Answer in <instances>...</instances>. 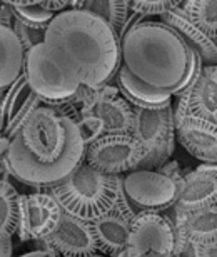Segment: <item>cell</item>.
<instances>
[{
	"mask_svg": "<svg viewBox=\"0 0 217 257\" xmlns=\"http://www.w3.org/2000/svg\"><path fill=\"white\" fill-rule=\"evenodd\" d=\"M75 127L79 131V136L82 142H84V146H89V144L97 141V139L105 134L104 124H102V120L95 114H82L79 120L75 122Z\"/></svg>",
	"mask_w": 217,
	"mask_h": 257,
	"instance_id": "cell-25",
	"label": "cell"
},
{
	"mask_svg": "<svg viewBox=\"0 0 217 257\" xmlns=\"http://www.w3.org/2000/svg\"><path fill=\"white\" fill-rule=\"evenodd\" d=\"M136 215V209L129 202L124 187L121 186L112 209L99 215L97 219L90 220L97 252L107 257H114L124 252L127 249V239Z\"/></svg>",
	"mask_w": 217,
	"mask_h": 257,
	"instance_id": "cell-9",
	"label": "cell"
},
{
	"mask_svg": "<svg viewBox=\"0 0 217 257\" xmlns=\"http://www.w3.org/2000/svg\"><path fill=\"white\" fill-rule=\"evenodd\" d=\"M80 10L100 17L116 34H119L131 12L127 0H84Z\"/></svg>",
	"mask_w": 217,
	"mask_h": 257,
	"instance_id": "cell-21",
	"label": "cell"
},
{
	"mask_svg": "<svg viewBox=\"0 0 217 257\" xmlns=\"http://www.w3.org/2000/svg\"><path fill=\"white\" fill-rule=\"evenodd\" d=\"M179 9L205 34L217 39V0H189Z\"/></svg>",
	"mask_w": 217,
	"mask_h": 257,
	"instance_id": "cell-22",
	"label": "cell"
},
{
	"mask_svg": "<svg viewBox=\"0 0 217 257\" xmlns=\"http://www.w3.org/2000/svg\"><path fill=\"white\" fill-rule=\"evenodd\" d=\"M121 60L137 79L172 95L187 70L189 49L165 24L146 20L121 40Z\"/></svg>",
	"mask_w": 217,
	"mask_h": 257,
	"instance_id": "cell-2",
	"label": "cell"
},
{
	"mask_svg": "<svg viewBox=\"0 0 217 257\" xmlns=\"http://www.w3.org/2000/svg\"><path fill=\"white\" fill-rule=\"evenodd\" d=\"M0 25H4V27H9V29H12V25H14L12 9H10V5L2 4V2H0Z\"/></svg>",
	"mask_w": 217,
	"mask_h": 257,
	"instance_id": "cell-32",
	"label": "cell"
},
{
	"mask_svg": "<svg viewBox=\"0 0 217 257\" xmlns=\"http://www.w3.org/2000/svg\"><path fill=\"white\" fill-rule=\"evenodd\" d=\"M144 156L142 146L131 134H104L84 149V162L107 176L137 171Z\"/></svg>",
	"mask_w": 217,
	"mask_h": 257,
	"instance_id": "cell-5",
	"label": "cell"
},
{
	"mask_svg": "<svg viewBox=\"0 0 217 257\" xmlns=\"http://www.w3.org/2000/svg\"><path fill=\"white\" fill-rule=\"evenodd\" d=\"M24 74L40 100H62L75 94L80 82L69 75L50 55L47 45H35L25 54Z\"/></svg>",
	"mask_w": 217,
	"mask_h": 257,
	"instance_id": "cell-7",
	"label": "cell"
},
{
	"mask_svg": "<svg viewBox=\"0 0 217 257\" xmlns=\"http://www.w3.org/2000/svg\"><path fill=\"white\" fill-rule=\"evenodd\" d=\"M0 2L7 5H39L44 0H0Z\"/></svg>",
	"mask_w": 217,
	"mask_h": 257,
	"instance_id": "cell-37",
	"label": "cell"
},
{
	"mask_svg": "<svg viewBox=\"0 0 217 257\" xmlns=\"http://www.w3.org/2000/svg\"><path fill=\"white\" fill-rule=\"evenodd\" d=\"M67 4H69V0H44V2L39 5L42 9L50 10V12H54V14H59L62 10L67 9Z\"/></svg>",
	"mask_w": 217,
	"mask_h": 257,
	"instance_id": "cell-33",
	"label": "cell"
},
{
	"mask_svg": "<svg viewBox=\"0 0 217 257\" xmlns=\"http://www.w3.org/2000/svg\"><path fill=\"white\" fill-rule=\"evenodd\" d=\"M157 171L161 174H164V176H167L169 179H172L174 182H177L179 187H180V184H182V181H184L182 167H180V164L177 161H174V159H169V161L165 162L164 166L159 167Z\"/></svg>",
	"mask_w": 217,
	"mask_h": 257,
	"instance_id": "cell-29",
	"label": "cell"
},
{
	"mask_svg": "<svg viewBox=\"0 0 217 257\" xmlns=\"http://www.w3.org/2000/svg\"><path fill=\"white\" fill-rule=\"evenodd\" d=\"M19 195L10 181H0V240L12 239L17 232Z\"/></svg>",
	"mask_w": 217,
	"mask_h": 257,
	"instance_id": "cell-20",
	"label": "cell"
},
{
	"mask_svg": "<svg viewBox=\"0 0 217 257\" xmlns=\"http://www.w3.org/2000/svg\"><path fill=\"white\" fill-rule=\"evenodd\" d=\"M64 257H107V255H102L99 252H95V254H87V255H64Z\"/></svg>",
	"mask_w": 217,
	"mask_h": 257,
	"instance_id": "cell-40",
	"label": "cell"
},
{
	"mask_svg": "<svg viewBox=\"0 0 217 257\" xmlns=\"http://www.w3.org/2000/svg\"><path fill=\"white\" fill-rule=\"evenodd\" d=\"M217 200V172L204 164L190 172L184 174V181L179 187L177 199L172 207L179 212H190Z\"/></svg>",
	"mask_w": 217,
	"mask_h": 257,
	"instance_id": "cell-12",
	"label": "cell"
},
{
	"mask_svg": "<svg viewBox=\"0 0 217 257\" xmlns=\"http://www.w3.org/2000/svg\"><path fill=\"white\" fill-rule=\"evenodd\" d=\"M126 250L129 257H179L172 220L164 212H139Z\"/></svg>",
	"mask_w": 217,
	"mask_h": 257,
	"instance_id": "cell-6",
	"label": "cell"
},
{
	"mask_svg": "<svg viewBox=\"0 0 217 257\" xmlns=\"http://www.w3.org/2000/svg\"><path fill=\"white\" fill-rule=\"evenodd\" d=\"M175 122V139L202 164H217V122L187 114Z\"/></svg>",
	"mask_w": 217,
	"mask_h": 257,
	"instance_id": "cell-11",
	"label": "cell"
},
{
	"mask_svg": "<svg viewBox=\"0 0 217 257\" xmlns=\"http://www.w3.org/2000/svg\"><path fill=\"white\" fill-rule=\"evenodd\" d=\"M15 235L20 239V242L32 240L30 237V225H29V212H27V197L25 194L19 195V222H17V232Z\"/></svg>",
	"mask_w": 217,
	"mask_h": 257,
	"instance_id": "cell-28",
	"label": "cell"
},
{
	"mask_svg": "<svg viewBox=\"0 0 217 257\" xmlns=\"http://www.w3.org/2000/svg\"><path fill=\"white\" fill-rule=\"evenodd\" d=\"M194 257H217V240L205 244H192Z\"/></svg>",
	"mask_w": 217,
	"mask_h": 257,
	"instance_id": "cell-31",
	"label": "cell"
},
{
	"mask_svg": "<svg viewBox=\"0 0 217 257\" xmlns=\"http://www.w3.org/2000/svg\"><path fill=\"white\" fill-rule=\"evenodd\" d=\"M10 179V167L7 162V156L0 157V181H9Z\"/></svg>",
	"mask_w": 217,
	"mask_h": 257,
	"instance_id": "cell-36",
	"label": "cell"
},
{
	"mask_svg": "<svg viewBox=\"0 0 217 257\" xmlns=\"http://www.w3.org/2000/svg\"><path fill=\"white\" fill-rule=\"evenodd\" d=\"M90 114H95L104 124L105 134H126L132 136L134 107L122 95L97 102Z\"/></svg>",
	"mask_w": 217,
	"mask_h": 257,
	"instance_id": "cell-19",
	"label": "cell"
},
{
	"mask_svg": "<svg viewBox=\"0 0 217 257\" xmlns=\"http://www.w3.org/2000/svg\"><path fill=\"white\" fill-rule=\"evenodd\" d=\"M202 67H204V62H202V59L199 57V54H195L194 50L189 49L187 70H185V75H184V79L180 80V84L172 90V97H177L180 94H184V92H187L190 87L194 85V82L197 80V77L200 75V72H202Z\"/></svg>",
	"mask_w": 217,
	"mask_h": 257,
	"instance_id": "cell-27",
	"label": "cell"
},
{
	"mask_svg": "<svg viewBox=\"0 0 217 257\" xmlns=\"http://www.w3.org/2000/svg\"><path fill=\"white\" fill-rule=\"evenodd\" d=\"M159 19H161L159 22L165 24L179 35L180 40L185 44V47L194 50L195 54H199L204 65L217 64V39L205 34L202 29L197 27L189 19L187 14L182 12L180 9H174L170 12L162 14Z\"/></svg>",
	"mask_w": 217,
	"mask_h": 257,
	"instance_id": "cell-14",
	"label": "cell"
},
{
	"mask_svg": "<svg viewBox=\"0 0 217 257\" xmlns=\"http://www.w3.org/2000/svg\"><path fill=\"white\" fill-rule=\"evenodd\" d=\"M12 30L17 35V39L20 40V45L22 49L25 50V54L29 52L30 49H34L35 45H40L45 42V30L42 29H34V27H29V25H24L14 20V25H12Z\"/></svg>",
	"mask_w": 217,
	"mask_h": 257,
	"instance_id": "cell-26",
	"label": "cell"
},
{
	"mask_svg": "<svg viewBox=\"0 0 217 257\" xmlns=\"http://www.w3.org/2000/svg\"><path fill=\"white\" fill-rule=\"evenodd\" d=\"M180 95L185 97L190 115L217 122V64L204 65L194 85Z\"/></svg>",
	"mask_w": 217,
	"mask_h": 257,
	"instance_id": "cell-16",
	"label": "cell"
},
{
	"mask_svg": "<svg viewBox=\"0 0 217 257\" xmlns=\"http://www.w3.org/2000/svg\"><path fill=\"white\" fill-rule=\"evenodd\" d=\"M215 204H217V200H215Z\"/></svg>",
	"mask_w": 217,
	"mask_h": 257,
	"instance_id": "cell-41",
	"label": "cell"
},
{
	"mask_svg": "<svg viewBox=\"0 0 217 257\" xmlns=\"http://www.w3.org/2000/svg\"><path fill=\"white\" fill-rule=\"evenodd\" d=\"M122 179L124 176H107L82 162L45 192L59 202L64 212L90 222L112 209Z\"/></svg>",
	"mask_w": 217,
	"mask_h": 257,
	"instance_id": "cell-3",
	"label": "cell"
},
{
	"mask_svg": "<svg viewBox=\"0 0 217 257\" xmlns=\"http://www.w3.org/2000/svg\"><path fill=\"white\" fill-rule=\"evenodd\" d=\"M14 247H12V239L0 240V257H12Z\"/></svg>",
	"mask_w": 217,
	"mask_h": 257,
	"instance_id": "cell-35",
	"label": "cell"
},
{
	"mask_svg": "<svg viewBox=\"0 0 217 257\" xmlns=\"http://www.w3.org/2000/svg\"><path fill=\"white\" fill-rule=\"evenodd\" d=\"M25 50L12 29L0 25V90L7 89L24 70Z\"/></svg>",
	"mask_w": 217,
	"mask_h": 257,
	"instance_id": "cell-18",
	"label": "cell"
},
{
	"mask_svg": "<svg viewBox=\"0 0 217 257\" xmlns=\"http://www.w3.org/2000/svg\"><path fill=\"white\" fill-rule=\"evenodd\" d=\"M114 80H116V85L119 87L121 95L132 107L159 109V107H165V105L172 104V95H170V92L156 89V87L142 82L122 64L119 67Z\"/></svg>",
	"mask_w": 217,
	"mask_h": 257,
	"instance_id": "cell-15",
	"label": "cell"
},
{
	"mask_svg": "<svg viewBox=\"0 0 217 257\" xmlns=\"http://www.w3.org/2000/svg\"><path fill=\"white\" fill-rule=\"evenodd\" d=\"M9 146H10V141H9L7 137H4L2 134H0V157H5V156H7Z\"/></svg>",
	"mask_w": 217,
	"mask_h": 257,
	"instance_id": "cell-38",
	"label": "cell"
},
{
	"mask_svg": "<svg viewBox=\"0 0 217 257\" xmlns=\"http://www.w3.org/2000/svg\"><path fill=\"white\" fill-rule=\"evenodd\" d=\"M122 187L136 212H164L175 204L179 184L159 171L137 169L124 176Z\"/></svg>",
	"mask_w": 217,
	"mask_h": 257,
	"instance_id": "cell-8",
	"label": "cell"
},
{
	"mask_svg": "<svg viewBox=\"0 0 217 257\" xmlns=\"http://www.w3.org/2000/svg\"><path fill=\"white\" fill-rule=\"evenodd\" d=\"M19 257H59L52 249H35V250H30L27 254H22Z\"/></svg>",
	"mask_w": 217,
	"mask_h": 257,
	"instance_id": "cell-34",
	"label": "cell"
},
{
	"mask_svg": "<svg viewBox=\"0 0 217 257\" xmlns=\"http://www.w3.org/2000/svg\"><path fill=\"white\" fill-rule=\"evenodd\" d=\"M129 9L146 17H161L162 14L179 9L184 0H127Z\"/></svg>",
	"mask_w": 217,
	"mask_h": 257,
	"instance_id": "cell-24",
	"label": "cell"
},
{
	"mask_svg": "<svg viewBox=\"0 0 217 257\" xmlns=\"http://www.w3.org/2000/svg\"><path fill=\"white\" fill-rule=\"evenodd\" d=\"M146 20H149V17H146V15L137 14V12H134V10H131V12H129V15H127V19H126V22H124V25L121 27V30H119V34H117L119 40H122L124 37H126V34H129L132 29H136L137 25H141L142 22H146Z\"/></svg>",
	"mask_w": 217,
	"mask_h": 257,
	"instance_id": "cell-30",
	"label": "cell"
},
{
	"mask_svg": "<svg viewBox=\"0 0 217 257\" xmlns=\"http://www.w3.org/2000/svg\"><path fill=\"white\" fill-rule=\"evenodd\" d=\"M10 9H12L14 20L34 29L47 30L49 24L55 17L54 12L42 9L40 5H10Z\"/></svg>",
	"mask_w": 217,
	"mask_h": 257,
	"instance_id": "cell-23",
	"label": "cell"
},
{
	"mask_svg": "<svg viewBox=\"0 0 217 257\" xmlns=\"http://www.w3.org/2000/svg\"><path fill=\"white\" fill-rule=\"evenodd\" d=\"M25 197H27L30 237H32V240L44 239L59 224L62 215L60 205L52 195L45 191L25 194Z\"/></svg>",
	"mask_w": 217,
	"mask_h": 257,
	"instance_id": "cell-17",
	"label": "cell"
},
{
	"mask_svg": "<svg viewBox=\"0 0 217 257\" xmlns=\"http://www.w3.org/2000/svg\"><path fill=\"white\" fill-rule=\"evenodd\" d=\"M82 5H84V0H69L65 10H80Z\"/></svg>",
	"mask_w": 217,
	"mask_h": 257,
	"instance_id": "cell-39",
	"label": "cell"
},
{
	"mask_svg": "<svg viewBox=\"0 0 217 257\" xmlns=\"http://www.w3.org/2000/svg\"><path fill=\"white\" fill-rule=\"evenodd\" d=\"M132 136L142 146L144 156L139 169L157 171L172 157L175 149V122L172 104L159 109L134 107Z\"/></svg>",
	"mask_w": 217,
	"mask_h": 257,
	"instance_id": "cell-4",
	"label": "cell"
},
{
	"mask_svg": "<svg viewBox=\"0 0 217 257\" xmlns=\"http://www.w3.org/2000/svg\"><path fill=\"white\" fill-rule=\"evenodd\" d=\"M37 249H52L59 257L95 254L97 245L92 234L90 222L67 214L62 210L59 224L44 239L34 240Z\"/></svg>",
	"mask_w": 217,
	"mask_h": 257,
	"instance_id": "cell-10",
	"label": "cell"
},
{
	"mask_svg": "<svg viewBox=\"0 0 217 257\" xmlns=\"http://www.w3.org/2000/svg\"><path fill=\"white\" fill-rule=\"evenodd\" d=\"M164 214L172 220L179 240H189L190 244L217 240V204L190 212H179L170 207L164 210Z\"/></svg>",
	"mask_w": 217,
	"mask_h": 257,
	"instance_id": "cell-13",
	"label": "cell"
},
{
	"mask_svg": "<svg viewBox=\"0 0 217 257\" xmlns=\"http://www.w3.org/2000/svg\"><path fill=\"white\" fill-rule=\"evenodd\" d=\"M45 45L54 60L80 84H111L121 67V40L97 15L62 10L45 30Z\"/></svg>",
	"mask_w": 217,
	"mask_h": 257,
	"instance_id": "cell-1",
	"label": "cell"
}]
</instances>
